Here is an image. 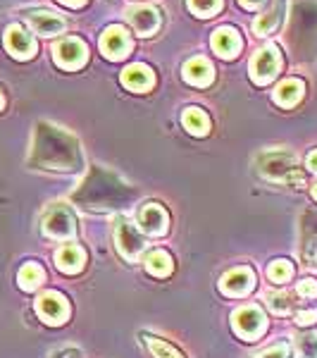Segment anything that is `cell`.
Instances as JSON below:
<instances>
[{
  "mask_svg": "<svg viewBox=\"0 0 317 358\" xmlns=\"http://www.w3.org/2000/svg\"><path fill=\"white\" fill-rule=\"evenodd\" d=\"M232 327L241 339L253 342V339H258L265 332V327H267V317H265V313L258 308V306H244V308L234 310Z\"/></svg>",
  "mask_w": 317,
  "mask_h": 358,
  "instance_id": "obj_1",
  "label": "cell"
},
{
  "mask_svg": "<svg viewBox=\"0 0 317 358\" xmlns=\"http://www.w3.org/2000/svg\"><path fill=\"white\" fill-rule=\"evenodd\" d=\"M260 172L265 177L277 179V182H303L301 172L296 167V160L286 153H267L260 158Z\"/></svg>",
  "mask_w": 317,
  "mask_h": 358,
  "instance_id": "obj_2",
  "label": "cell"
},
{
  "mask_svg": "<svg viewBox=\"0 0 317 358\" xmlns=\"http://www.w3.org/2000/svg\"><path fill=\"white\" fill-rule=\"evenodd\" d=\"M74 215L67 206H53L43 217V234L57 241H67L72 239L77 227H74Z\"/></svg>",
  "mask_w": 317,
  "mask_h": 358,
  "instance_id": "obj_3",
  "label": "cell"
},
{
  "mask_svg": "<svg viewBox=\"0 0 317 358\" xmlns=\"http://www.w3.org/2000/svg\"><path fill=\"white\" fill-rule=\"evenodd\" d=\"M279 69H281L279 48L277 45H265L251 60V79L256 84H267L279 74Z\"/></svg>",
  "mask_w": 317,
  "mask_h": 358,
  "instance_id": "obj_4",
  "label": "cell"
},
{
  "mask_svg": "<svg viewBox=\"0 0 317 358\" xmlns=\"http://www.w3.org/2000/svg\"><path fill=\"white\" fill-rule=\"evenodd\" d=\"M36 313L45 325L57 327L67 320L72 308H69V301L60 292H45L36 299Z\"/></svg>",
  "mask_w": 317,
  "mask_h": 358,
  "instance_id": "obj_5",
  "label": "cell"
},
{
  "mask_svg": "<svg viewBox=\"0 0 317 358\" xmlns=\"http://www.w3.org/2000/svg\"><path fill=\"white\" fill-rule=\"evenodd\" d=\"M53 53H55V62L62 69H79L86 62V57H89V48H86L82 38L67 36L55 45Z\"/></svg>",
  "mask_w": 317,
  "mask_h": 358,
  "instance_id": "obj_6",
  "label": "cell"
},
{
  "mask_svg": "<svg viewBox=\"0 0 317 358\" xmlns=\"http://www.w3.org/2000/svg\"><path fill=\"white\" fill-rule=\"evenodd\" d=\"M253 287H256V273H253L249 265H241V268L229 270V273L220 280L222 294H227V296H232V299L246 296L249 292H253Z\"/></svg>",
  "mask_w": 317,
  "mask_h": 358,
  "instance_id": "obj_7",
  "label": "cell"
},
{
  "mask_svg": "<svg viewBox=\"0 0 317 358\" xmlns=\"http://www.w3.org/2000/svg\"><path fill=\"white\" fill-rule=\"evenodd\" d=\"M5 48H8V53L17 57V60H29V57L36 55V41H34V36L27 31V29H22L20 24H10L5 29Z\"/></svg>",
  "mask_w": 317,
  "mask_h": 358,
  "instance_id": "obj_8",
  "label": "cell"
},
{
  "mask_svg": "<svg viewBox=\"0 0 317 358\" xmlns=\"http://www.w3.org/2000/svg\"><path fill=\"white\" fill-rule=\"evenodd\" d=\"M101 50L108 60H124L131 53V38L126 36V29L122 27H108L101 36Z\"/></svg>",
  "mask_w": 317,
  "mask_h": 358,
  "instance_id": "obj_9",
  "label": "cell"
},
{
  "mask_svg": "<svg viewBox=\"0 0 317 358\" xmlns=\"http://www.w3.org/2000/svg\"><path fill=\"white\" fill-rule=\"evenodd\" d=\"M143 244H146V239H143L141 229L134 227L129 220H119V224H117V248L126 261H136L138 253L143 251Z\"/></svg>",
  "mask_w": 317,
  "mask_h": 358,
  "instance_id": "obj_10",
  "label": "cell"
},
{
  "mask_svg": "<svg viewBox=\"0 0 317 358\" xmlns=\"http://www.w3.org/2000/svg\"><path fill=\"white\" fill-rule=\"evenodd\" d=\"M167 227H170V215H167V210L163 206L148 203L141 208V213H138V229H141L143 234L160 236L167 232Z\"/></svg>",
  "mask_w": 317,
  "mask_h": 358,
  "instance_id": "obj_11",
  "label": "cell"
},
{
  "mask_svg": "<svg viewBox=\"0 0 317 358\" xmlns=\"http://www.w3.org/2000/svg\"><path fill=\"white\" fill-rule=\"evenodd\" d=\"M27 22L38 36H55V34H62L67 29V22L60 15L48 13V10H34V13L27 15Z\"/></svg>",
  "mask_w": 317,
  "mask_h": 358,
  "instance_id": "obj_12",
  "label": "cell"
},
{
  "mask_svg": "<svg viewBox=\"0 0 317 358\" xmlns=\"http://www.w3.org/2000/svg\"><path fill=\"white\" fill-rule=\"evenodd\" d=\"M210 45L220 57H224V60H232V57L239 55V50H241V36H239V31L232 27H220L215 34H212Z\"/></svg>",
  "mask_w": 317,
  "mask_h": 358,
  "instance_id": "obj_13",
  "label": "cell"
},
{
  "mask_svg": "<svg viewBox=\"0 0 317 358\" xmlns=\"http://www.w3.org/2000/svg\"><path fill=\"white\" fill-rule=\"evenodd\" d=\"M129 22L136 29L138 36H153L160 29V15L151 5H138L129 10Z\"/></svg>",
  "mask_w": 317,
  "mask_h": 358,
  "instance_id": "obj_14",
  "label": "cell"
},
{
  "mask_svg": "<svg viewBox=\"0 0 317 358\" xmlns=\"http://www.w3.org/2000/svg\"><path fill=\"white\" fill-rule=\"evenodd\" d=\"M84 263H86V253L82 246L77 244H65L62 248H57L55 253V265L60 273L65 275H77L84 270Z\"/></svg>",
  "mask_w": 317,
  "mask_h": 358,
  "instance_id": "obj_15",
  "label": "cell"
},
{
  "mask_svg": "<svg viewBox=\"0 0 317 358\" xmlns=\"http://www.w3.org/2000/svg\"><path fill=\"white\" fill-rule=\"evenodd\" d=\"M122 84L126 89L136 91V94H143V91H151L155 84V77L151 72V67L146 65H131L122 72Z\"/></svg>",
  "mask_w": 317,
  "mask_h": 358,
  "instance_id": "obj_16",
  "label": "cell"
},
{
  "mask_svg": "<svg viewBox=\"0 0 317 358\" xmlns=\"http://www.w3.org/2000/svg\"><path fill=\"white\" fill-rule=\"evenodd\" d=\"M212 65L205 57H191V60L184 65V79L193 86H210L212 84Z\"/></svg>",
  "mask_w": 317,
  "mask_h": 358,
  "instance_id": "obj_17",
  "label": "cell"
},
{
  "mask_svg": "<svg viewBox=\"0 0 317 358\" xmlns=\"http://www.w3.org/2000/svg\"><path fill=\"white\" fill-rule=\"evenodd\" d=\"M284 10H286V0H274L272 8L253 22V31H256V36H267V34H272L274 29L279 27L281 17H284Z\"/></svg>",
  "mask_w": 317,
  "mask_h": 358,
  "instance_id": "obj_18",
  "label": "cell"
},
{
  "mask_svg": "<svg viewBox=\"0 0 317 358\" xmlns=\"http://www.w3.org/2000/svg\"><path fill=\"white\" fill-rule=\"evenodd\" d=\"M303 89L305 86L301 79H286V82H281L274 89V101L281 108H293L303 98Z\"/></svg>",
  "mask_w": 317,
  "mask_h": 358,
  "instance_id": "obj_19",
  "label": "cell"
},
{
  "mask_svg": "<svg viewBox=\"0 0 317 358\" xmlns=\"http://www.w3.org/2000/svg\"><path fill=\"white\" fill-rule=\"evenodd\" d=\"M43 280H45V273L38 263H24L20 268V273H17V282H20V287L24 292L38 289V287L43 285Z\"/></svg>",
  "mask_w": 317,
  "mask_h": 358,
  "instance_id": "obj_20",
  "label": "cell"
},
{
  "mask_svg": "<svg viewBox=\"0 0 317 358\" xmlns=\"http://www.w3.org/2000/svg\"><path fill=\"white\" fill-rule=\"evenodd\" d=\"M182 122L193 136H205L207 131H210V120H207V115L200 110V108H189V110L184 113Z\"/></svg>",
  "mask_w": 317,
  "mask_h": 358,
  "instance_id": "obj_21",
  "label": "cell"
},
{
  "mask_svg": "<svg viewBox=\"0 0 317 358\" xmlns=\"http://www.w3.org/2000/svg\"><path fill=\"white\" fill-rule=\"evenodd\" d=\"M143 263H146L148 273L155 275V277H167V275H172V270H175L170 253H165V251H151Z\"/></svg>",
  "mask_w": 317,
  "mask_h": 358,
  "instance_id": "obj_22",
  "label": "cell"
},
{
  "mask_svg": "<svg viewBox=\"0 0 317 358\" xmlns=\"http://www.w3.org/2000/svg\"><path fill=\"white\" fill-rule=\"evenodd\" d=\"M267 277L277 285H284V282H289L293 277V265L289 261H284V258H279V261H272L267 265Z\"/></svg>",
  "mask_w": 317,
  "mask_h": 358,
  "instance_id": "obj_23",
  "label": "cell"
},
{
  "mask_svg": "<svg viewBox=\"0 0 317 358\" xmlns=\"http://www.w3.org/2000/svg\"><path fill=\"white\" fill-rule=\"evenodd\" d=\"M143 342L148 344V349L153 351V356L155 358H184L179 351L175 349L172 344H167V342H163V339H155V337H146Z\"/></svg>",
  "mask_w": 317,
  "mask_h": 358,
  "instance_id": "obj_24",
  "label": "cell"
},
{
  "mask_svg": "<svg viewBox=\"0 0 317 358\" xmlns=\"http://www.w3.org/2000/svg\"><path fill=\"white\" fill-rule=\"evenodd\" d=\"M189 8L198 17H212L222 10V0H189Z\"/></svg>",
  "mask_w": 317,
  "mask_h": 358,
  "instance_id": "obj_25",
  "label": "cell"
},
{
  "mask_svg": "<svg viewBox=\"0 0 317 358\" xmlns=\"http://www.w3.org/2000/svg\"><path fill=\"white\" fill-rule=\"evenodd\" d=\"M298 358H317V334H303L296 339Z\"/></svg>",
  "mask_w": 317,
  "mask_h": 358,
  "instance_id": "obj_26",
  "label": "cell"
},
{
  "mask_svg": "<svg viewBox=\"0 0 317 358\" xmlns=\"http://www.w3.org/2000/svg\"><path fill=\"white\" fill-rule=\"evenodd\" d=\"M270 308L279 315H286L293 308V301L289 294H272V296H270Z\"/></svg>",
  "mask_w": 317,
  "mask_h": 358,
  "instance_id": "obj_27",
  "label": "cell"
},
{
  "mask_svg": "<svg viewBox=\"0 0 317 358\" xmlns=\"http://www.w3.org/2000/svg\"><path fill=\"white\" fill-rule=\"evenodd\" d=\"M296 292H298V296H303V299H315V296H317V282H315V280H303V282H298Z\"/></svg>",
  "mask_w": 317,
  "mask_h": 358,
  "instance_id": "obj_28",
  "label": "cell"
},
{
  "mask_svg": "<svg viewBox=\"0 0 317 358\" xmlns=\"http://www.w3.org/2000/svg\"><path fill=\"white\" fill-rule=\"evenodd\" d=\"M256 358H289V346H286V344H277V346H272V349L258 354Z\"/></svg>",
  "mask_w": 317,
  "mask_h": 358,
  "instance_id": "obj_29",
  "label": "cell"
},
{
  "mask_svg": "<svg viewBox=\"0 0 317 358\" xmlns=\"http://www.w3.org/2000/svg\"><path fill=\"white\" fill-rule=\"evenodd\" d=\"M315 320H317V308L298 310V313H296V322H298V325H313Z\"/></svg>",
  "mask_w": 317,
  "mask_h": 358,
  "instance_id": "obj_30",
  "label": "cell"
},
{
  "mask_svg": "<svg viewBox=\"0 0 317 358\" xmlns=\"http://www.w3.org/2000/svg\"><path fill=\"white\" fill-rule=\"evenodd\" d=\"M305 167H308L310 172H317V151L308 153V158H305Z\"/></svg>",
  "mask_w": 317,
  "mask_h": 358,
  "instance_id": "obj_31",
  "label": "cell"
},
{
  "mask_svg": "<svg viewBox=\"0 0 317 358\" xmlns=\"http://www.w3.org/2000/svg\"><path fill=\"white\" fill-rule=\"evenodd\" d=\"M241 5H244L246 10H256V8H260V5L265 3V0H239Z\"/></svg>",
  "mask_w": 317,
  "mask_h": 358,
  "instance_id": "obj_32",
  "label": "cell"
},
{
  "mask_svg": "<svg viewBox=\"0 0 317 358\" xmlns=\"http://www.w3.org/2000/svg\"><path fill=\"white\" fill-rule=\"evenodd\" d=\"M62 5H69V8H82L86 0H60Z\"/></svg>",
  "mask_w": 317,
  "mask_h": 358,
  "instance_id": "obj_33",
  "label": "cell"
},
{
  "mask_svg": "<svg viewBox=\"0 0 317 358\" xmlns=\"http://www.w3.org/2000/svg\"><path fill=\"white\" fill-rule=\"evenodd\" d=\"M3 106H5V96H3V91H0V110H3Z\"/></svg>",
  "mask_w": 317,
  "mask_h": 358,
  "instance_id": "obj_34",
  "label": "cell"
},
{
  "mask_svg": "<svg viewBox=\"0 0 317 358\" xmlns=\"http://www.w3.org/2000/svg\"><path fill=\"white\" fill-rule=\"evenodd\" d=\"M313 196H315V201H317V184H315V187H313Z\"/></svg>",
  "mask_w": 317,
  "mask_h": 358,
  "instance_id": "obj_35",
  "label": "cell"
}]
</instances>
